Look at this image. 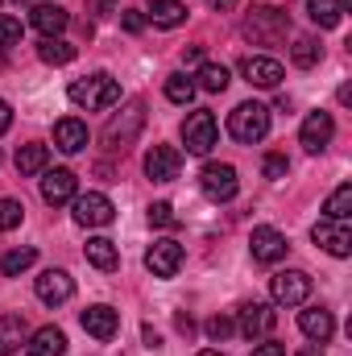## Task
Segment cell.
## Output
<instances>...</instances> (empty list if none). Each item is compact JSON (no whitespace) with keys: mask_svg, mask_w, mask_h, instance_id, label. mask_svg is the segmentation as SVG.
Returning a JSON list of instances; mask_svg holds the SVG:
<instances>
[{"mask_svg":"<svg viewBox=\"0 0 352 356\" xmlns=\"http://www.w3.org/2000/svg\"><path fill=\"white\" fill-rule=\"evenodd\" d=\"M249 249H253V261H262V266H273V261H282L286 257V236L278 232V228H253V241H249Z\"/></svg>","mask_w":352,"mask_h":356,"instance_id":"17","label":"cell"},{"mask_svg":"<svg viewBox=\"0 0 352 356\" xmlns=\"http://www.w3.org/2000/svg\"><path fill=\"white\" fill-rule=\"evenodd\" d=\"M311 241L323 245L332 257H349L352 253V232L340 224V220H319V224L311 228Z\"/></svg>","mask_w":352,"mask_h":356,"instance_id":"12","label":"cell"},{"mask_svg":"<svg viewBox=\"0 0 352 356\" xmlns=\"http://www.w3.org/2000/svg\"><path fill=\"white\" fill-rule=\"evenodd\" d=\"M182 63H203V46H186L182 50Z\"/></svg>","mask_w":352,"mask_h":356,"instance_id":"44","label":"cell"},{"mask_svg":"<svg viewBox=\"0 0 352 356\" xmlns=\"http://www.w3.org/2000/svg\"><path fill=\"white\" fill-rule=\"evenodd\" d=\"M178 170H182V154H178L175 145H154L145 154V175L154 178V182H175Z\"/></svg>","mask_w":352,"mask_h":356,"instance_id":"13","label":"cell"},{"mask_svg":"<svg viewBox=\"0 0 352 356\" xmlns=\"http://www.w3.org/2000/svg\"><path fill=\"white\" fill-rule=\"evenodd\" d=\"M112 216H116V207H112L108 195H99V191L75 195V224H83V228H104V224H112Z\"/></svg>","mask_w":352,"mask_h":356,"instance_id":"8","label":"cell"},{"mask_svg":"<svg viewBox=\"0 0 352 356\" xmlns=\"http://www.w3.org/2000/svg\"><path fill=\"white\" fill-rule=\"evenodd\" d=\"M88 8L95 17H108V13H112V0H88Z\"/></svg>","mask_w":352,"mask_h":356,"instance_id":"43","label":"cell"},{"mask_svg":"<svg viewBox=\"0 0 352 356\" xmlns=\"http://www.w3.org/2000/svg\"><path fill=\"white\" fill-rule=\"evenodd\" d=\"M54 145H58L63 154H79V149H88V124L75 120V116L58 120V124H54Z\"/></svg>","mask_w":352,"mask_h":356,"instance_id":"21","label":"cell"},{"mask_svg":"<svg viewBox=\"0 0 352 356\" xmlns=\"http://www.w3.org/2000/svg\"><path fill=\"white\" fill-rule=\"evenodd\" d=\"M29 340V323H25V315H0V356H13L21 344Z\"/></svg>","mask_w":352,"mask_h":356,"instance_id":"22","label":"cell"},{"mask_svg":"<svg viewBox=\"0 0 352 356\" xmlns=\"http://www.w3.org/2000/svg\"><path fill=\"white\" fill-rule=\"evenodd\" d=\"M232 4H237V0H207V8H216V13H228Z\"/></svg>","mask_w":352,"mask_h":356,"instance_id":"46","label":"cell"},{"mask_svg":"<svg viewBox=\"0 0 352 356\" xmlns=\"http://www.w3.org/2000/svg\"><path fill=\"white\" fill-rule=\"evenodd\" d=\"M33 261H38V249H29V245H25V249H8V253L0 257V273H4V277H17V273H25V269L33 266Z\"/></svg>","mask_w":352,"mask_h":356,"instance_id":"31","label":"cell"},{"mask_svg":"<svg viewBox=\"0 0 352 356\" xmlns=\"http://www.w3.org/2000/svg\"><path fill=\"white\" fill-rule=\"evenodd\" d=\"M120 25H125L129 33H141V29H145V13H137V8H125V13H120Z\"/></svg>","mask_w":352,"mask_h":356,"instance_id":"39","label":"cell"},{"mask_svg":"<svg viewBox=\"0 0 352 356\" xmlns=\"http://www.w3.org/2000/svg\"><path fill=\"white\" fill-rule=\"evenodd\" d=\"M352 216V182H340L332 195H328V203H323V220H349Z\"/></svg>","mask_w":352,"mask_h":356,"instance_id":"28","label":"cell"},{"mask_svg":"<svg viewBox=\"0 0 352 356\" xmlns=\"http://www.w3.org/2000/svg\"><path fill=\"white\" fill-rule=\"evenodd\" d=\"M294 356H323V353H319V344H307V348H298Z\"/></svg>","mask_w":352,"mask_h":356,"instance_id":"47","label":"cell"},{"mask_svg":"<svg viewBox=\"0 0 352 356\" xmlns=\"http://www.w3.org/2000/svg\"><path fill=\"white\" fill-rule=\"evenodd\" d=\"M228 133L241 141V145H257L265 133H269V108L249 99V104H237L228 112Z\"/></svg>","mask_w":352,"mask_h":356,"instance_id":"2","label":"cell"},{"mask_svg":"<svg viewBox=\"0 0 352 356\" xmlns=\"http://www.w3.org/2000/svg\"><path fill=\"white\" fill-rule=\"evenodd\" d=\"M232 332H237V323H232L228 315H211V319H207V336H211V340H220V344H224Z\"/></svg>","mask_w":352,"mask_h":356,"instance_id":"36","label":"cell"},{"mask_svg":"<svg viewBox=\"0 0 352 356\" xmlns=\"http://www.w3.org/2000/svg\"><path fill=\"white\" fill-rule=\"evenodd\" d=\"M195 356H228V353H220V348H203V353H195Z\"/></svg>","mask_w":352,"mask_h":356,"instance_id":"48","label":"cell"},{"mask_svg":"<svg viewBox=\"0 0 352 356\" xmlns=\"http://www.w3.org/2000/svg\"><path fill=\"white\" fill-rule=\"evenodd\" d=\"M269 294H273L278 307H298L311 294V277L303 269H282V273L269 277Z\"/></svg>","mask_w":352,"mask_h":356,"instance_id":"7","label":"cell"},{"mask_svg":"<svg viewBox=\"0 0 352 356\" xmlns=\"http://www.w3.org/2000/svg\"><path fill=\"white\" fill-rule=\"evenodd\" d=\"M46 162H50V149L46 145H21L17 149V170L21 175H42Z\"/></svg>","mask_w":352,"mask_h":356,"instance_id":"30","label":"cell"},{"mask_svg":"<svg viewBox=\"0 0 352 356\" xmlns=\"http://www.w3.org/2000/svg\"><path fill=\"white\" fill-rule=\"evenodd\" d=\"M141 336H145V344H150V348H162V336H158L150 323H145V332H141Z\"/></svg>","mask_w":352,"mask_h":356,"instance_id":"45","label":"cell"},{"mask_svg":"<svg viewBox=\"0 0 352 356\" xmlns=\"http://www.w3.org/2000/svg\"><path fill=\"white\" fill-rule=\"evenodd\" d=\"M75 46L71 42H63V38H46L42 46H38V58L46 63V67H67V63H75Z\"/></svg>","mask_w":352,"mask_h":356,"instance_id":"26","label":"cell"},{"mask_svg":"<svg viewBox=\"0 0 352 356\" xmlns=\"http://www.w3.org/2000/svg\"><path fill=\"white\" fill-rule=\"evenodd\" d=\"M228 83H232V75H228V67H224V63H203V67H199V83H195V88L220 95Z\"/></svg>","mask_w":352,"mask_h":356,"instance_id":"29","label":"cell"},{"mask_svg":"<svg viewBox=\"0 0 352 356\" xmlns=\"http://www.w3.org/2000/svg\"><path fill=\"white\" fill-rule=\"evenodd\" d=\"M67 95H71V104L75 108H88V112H99V108H112L116 99H120V83L112 79V75H88V79H75L71 88H67Z\"/></svg>","mask_w":352,"mask_h":356,"instance_id":"1","label":"cell"},{"mask_svg":"<svg viewBox=\"0 0 352 356\" xmlns=\"http://www.w3.org/2000/svg\"><path fill=\"white\" fill-rule=\"evenodd\" d=\"M145 21H154L158 29H175V25L186 21V4H182V0H154Z\"/></svg>","mask_w":352,"mask_h":356,"instance_id":"24","label":"cell"},{"mask_svg":"<svg viewBox=\"0 0 352 356\" xmlns=\"http://www.w3.org/2000/svg\"><path fill=\"white\" fill-rule=\"evenodd\" d=\"M166 99H170V104H191V99H195V79L182 75V71L166 75Z\"/></svg>","mask_w":352,"mask_h":356,"instance_id":"33","label":"cell"},{"mask_svg":"<svg viewBox=\"0 0 352 356\" xmlns=\"http://www.w3.org/2000/svg\"><path fill=\"white\" fill-rule=\"evenodd\" d=\"M21 42V21L17 17H0V46H17Z\"/></svg>","mask_w":352,"mask_h":356,"instance_id":"38","label":"cell"},{"mask_svg":"<svg viewBox=\"0 0 352 356\" xmlns=\"http://www.w3.org/2000/svg\"><path fill=\"white\" fill-rule=\"evenodd\" d=\"M21 220H25V207L17 199H0V232H13Z\"/></svg>","mask_w":352,"mask_h":356,"instance_id":"34","label":"cell"},{"mask_svg":"<svg viewBox=\"0 0 352 356\" xmlns=\"http://www.w3.org/2000/svg\"><path fill=\"white\" fill-rule=\"evenodd\" d=\"M175 323H178L182 336H195V319H191V315H175Z\"/></svg>","mask_w":352,"mask_h":356,"instance_id":"42","label":"cell"},{"mask_svg":"<svg viewBox=\"0 0 352 356\" xmlns=\"http://www.w3.org/2000/svg\"><path fill=\"white\" fill-rule=\"evenodd\" d=\"M241 75H245V83L265 88V91H273L282 79H286L282 63H278V58H265V54H249V58L241 63Z\"/></svg>","mask_w":352,"mask_h":356,"instance_id":"10","label":"cell"},{"mask_svg":"<svg viewBox=\"0 0 352 356\" xmlns=\"http://www.w3.org/2000/svg\"><path fill=\"white\" fill-rule=\"evenodd\" d=\"M145 269L154 277H175L182 269V245L178 241H154L150 253H145Z\"/></svg>","mask_w":352,"mask_h":356,"instance_id":"11","label":"cell"},{"mask_svg":"<svg viewBox=\"0 0 352 356\" xmlns=\"http://www.w3.org/2000/svg\"><path fill=\"white\" fill-rule=\"evenodd\" d=\"M216 137H220V129H216V116L207 108H199V112H191L182 120V145H186V154H199V158L211 154Z\"/></svg>","mask_w":352,"mask_h":356,"instance_id":"5","label":"cell"},{"mask_svg":"<svg viewBox=\"0 0 352 356\" xmlns=\"http://www.w3.org/2000/svg\"><path fill=\"white\" fill-rule=\"evenodd\" d=\"M79 323H83V332L88 336H95V340H112L116 332H120V315L112 311V307H88L83 315H79Z\"/></svg>","mask_w":352,"mask_h":356,"instance_id":"18","label":"cell"},{"mask_svg":"<svg viewBox=\"0 0 352 356\" xmlns=\"http://www.w3.org/2000/svg\"><path fill=\"white\" fill-rule=\"evenodd\" d=\"M83 253H88V261H91V266H95V269H104V273L120 266V253H116V245H112L108 236H91Z\"/></svg>","mask_w":352,"mask_h":356,"instance_id":"25","label":"cell"},{"mask_svg":"<svg viewBox=\"0 0 352 356\" xmlns=\"http://www.w3.org/2000/svg\"><path fill=\"white\" fill-rule=\"evenodd\" d=\"M307 13H311V21L319 29H336L340 17H344V4L340 0H307Z\"/></svg>","mask_w":352,"mask_h":356,"instance_id":"27","label":"cell"},{"mask_svg":"<svg viewBox=\"0 0 352 356\" xmlns=\"http://www.w3.org/2000/svg\"><path fill=\"white\" fill-rule=\"evenodd\" d=\"M150 224H154V228H175L178 224L175 207H170V203H154V207H150Z\"/></svg>","mask_w":352,"mask_h":356,"instance_id":"37","label":"cell"},{"mask_svg":"<svg viewBox=\"0 0 352 356\" xmlns=\"http://www.w3.org/2000/svg\"><path fill=\"white\" fill-rule=\"evenodd\" d=\"M290 58H294V67H315L319 58H323V46L315 42V38H294V46H290Z\"/></svg>","mask_w":352,"mask_h":356,"instance_id":"32","label":"cell"},{"mask_svg":"<svg viewBox=\"0 0 352 356\" xmlns=\"http://www.w3.org/2000/svg\"><path fill=\"white\" fill-rule=\"evenodd\" d=\"M29 25H33L42 38H58V33L71 25V13H63L58 4H33V8H29Z\"/></svg>","mask_w":352,"mask_h":356,"instance_id":"19","label":"cell"},{"mask_svg":"<svg viewBox=\"0 0 352 356\" xmlns=\"http://www.w3.org/2000/svg\"><path fill=\"white\" fill-rule=\"evenodd\" d=\"M298 327H303V336H307V340L328 344V340H332V332H336V319H332V311H328V307H307V311L298 315Z\"/></svg>","mask_w":352,"mask_h":356,"instance_id":"20","label":"cell"},{"mask_svg":"<svg viewBox=\"0 0 352 356\" xmlns=\"http://www.w3.org/2000/svg\"><path fill=\"white\" fill-rule=\"evenodd\" d=\"M33 290H38V298H42L46 307H63V302L75 294V277H71L67 269H46V273H38Z\"/></svg>","mask_w":352,"mask_h":356,"instance_id":"9","label":"cell"},{"mask_svg":"<svg viewBox=\"0 0 352 356\" xmlns=\"http://www.w3.org/2000/svg\"><path fill=\"white\" fill-rule=\"evenodd\" d=\"M273 323H278V311H273V307H265V302H245V307H241V336H245V340L269 336Z\"/></svg>","mask_w":352,"mask_h":356,"instance_id":"15","label":"cell"},{"mask_svg":"<svg viewBox=\"0 0 352 356\" xmlns=\"http://www.w3.org/2000/svg\"><path fill=\"white\" fill-rule=\"evenodd\" d=\"M63 353H67V336L58 327H38L29 336V348H25V356H63Z\"/></svg>","mask_w":352,"mask_h":356,"instance_id":"23","label":"cell"},{"mask_svg":"<svg viewBox=\"0 0 352 356\" xmlns=\"http://www.w3.org/2000/svg\"><path fill=\"white\" fill-rule=\"evenodd\" d=\"M286 29H290V17L286 8H273V4H253V13L245 17V38L257 46H273L278 38H286Z\"/></svg>","mask_w":352,"mask_h":356,"instance_id":"3","label":"cell"},{"mask_svg":"<svg viewBox=\"0 0 352 356\" xmlns=\"http://www.w3.org/2000/svg\"><path fill=\"white\" fill-rule=\"evenodd\" d=\"M141 124H145V104H141V99H133L120 116H112V120H108V129H104L108 149H129V145L137 141Z\"/></svg>","mask_w":352,"mask_h":356,"instance_id":"4","label":"cell"},{"mask_svg":"<svg viewBox=\"0 0 352 356\" xmlns=\"http://www.w3.org/2000/svg\"><path fill=\"white\" fill-rule=\"evenodd\" d=\"M199 186H203V195L216 199V203L237 199V191H241V182H237V166H228V162H207V166L199 170Z\"/></svg>","mask_w":352,"mask_h":356,"instance_id":"6","label":"cell"},{"mask_svg":"<svg viewBox=\"0 0 352 356\" xmlns=\"http://www.w3.org/2000/svg\"><path fill=\"white\" fill-rule=\"evenodd\" d=\"M8 124H13V108H8V104L0 99V137L8 133Z\"/></svg>","mask_w":352,"mask_h":356,"instance_id":"41","label":"cell"},{"mask_svg":"<svg viewBox=\"0 0 352 356\" xmlns=\"http://www.w3.org/2000/svg\"><path fill=\"white\" fill-rule=\"evenodd\" d=\"M75 186H79L75 170H67V166H58V170H46V175H42V199H46L50 207H58V203H71V199H75Z\"/></svg>","mask_w":352,"mask_h":356,"instance_id":"14","label":"cell"},{"mask_svg":"<svg viewBox=\"0 0 352 356\" xmlns=\"http://www.w3.org/2000/svg\"><path fill=\"white\" fill-rule=\"evenodd\" d=\"M262 170H265V178H269V182H282V178L290 175V158H286V154H265Z\"/></svg>","mask_w":352,"mask_h":356,"instance_id":"35","label":"cell"},{"mask_svg":"<svg viewBox=\"0 0 352 356\" xmlns=\"http://www.w3.org/2000/svg\"><path fill=\"white\" fill-rule=\"evenodd\" d=\"M332 133H336V120H332V112H311V116L303 120V133H298V141H303V149H307V154H319V149L332 141Z\"/></svg>","mask_w":352,"mask_h":356,"instance_id":"16","label":"cell"},{"mask_svg":"<svg viewBox=\"0 0 352 356\" xmlns=\"http://www.w3.org/2000/svg\"><path fill=\"white\" fill-rule=\"evenodd\" d=\"M253 356H286V348H282L278 340H265V344H257V348H253Z\"/></svg>","mask_w":352,"mask_h":356,"instance_id":"40","label":"cell"}]
</instances>
